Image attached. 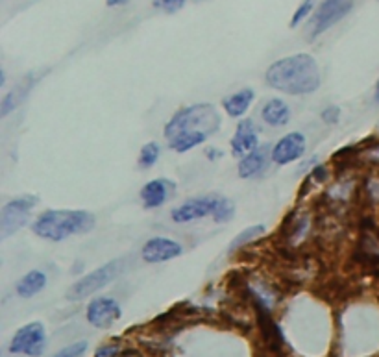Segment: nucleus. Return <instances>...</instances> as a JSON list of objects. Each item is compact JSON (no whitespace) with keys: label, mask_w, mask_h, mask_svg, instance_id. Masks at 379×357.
Wrapping results in <instances>:
<instances>
[{"label":"nucleus","mask_w":379,"mask_h":357,"mask_svg":"<svg viewBox=\"0 0 379 357\" xmlns=\"http://www.w3.org/2000/svg\"><path fill=\"white\" fill-rule=\"evenodd\" d=\"M267 84L287 95H309L320 87V70L309 54L274 61L265 75Z\"/></svg>","instance_id":"f257e3e1"},{"label":"nucleus","mask_w":379,"mask_h":357,"mask_svg":"<svg viewBox=\"0 0 379 357\" xmlns=\"http://www.w3.org/2000/svg\"><path fill=\"white\" fill-rule=\"evenodd\" d=\"M95 228V215L74 209H50L36 218L32 230L46 241H65L70 235L87 233Z\"/></svg>","instance_id":"f03ea898"},{"label":"nucleus","mask_w":379,"mask_h":357,"mask_svg":"<svg viewBox=\"0 0 379 357\" xmlns=\"http://www.w3.org/2000/svg\"><path fill=\"white\" fill-rule=\"evenodd\" d=\"M220 128V115L211 104H194L185 107L172 117L165 128V137L169 141L185 132H200L211 137Z\"/></svg>","instance_id":"7ed1b4c3"},{"label":"nucleus","mask_w":379,"mask_h":357,"mask_svg":"<svg viewBox=\"0 0 379 357\" xmlns=\"http://www.w3.org/2000/svg\"><path fill=\"white\" fill-rule=\"evenodd\" d=\"M122 269H124V263L120 260L110 261V263H106L104 267H100V269L92 270L87 276L80 278L78 282L69 289V294H67V297H69L70 300H83V298H87L92 292L100 291V289H104L106 285H110V283L122 272Z\"/></svg>","instance_id":"20e7f679"},{"label":"nucleus","mask_w":379,"mask_h":357,"mask_svg":"<svg viewBox=\"0 0 379 357\" xmlns=\"http://www.w3.org/2000/svg\"><path fill=\"white\" fill-rule=\"evenodd\" d=\"M37 198L36 196H21L2 208L0 211V233L2 239H8L9 235H14L21 228L26 224L28 217L32 213V209L36 208Z\"/></svg>","instance_id":"39448f33"},{"label":"nucleus","mask_w":379,"mask_h":357,"mask_svg":"<svg viewBox=\"0 0 379 357\" xmlns=\"http://www.w3.org/2000/svg\"><path fill=\"white\" fill-rule=\"evenodd\" d=\"M353 8V0H324L311 23V38H316L342 21Z\"/></svg>","instance_id":"423d86ee"},{"label":"nucleus","mask_w":379,"mask_h":357,"mask_svg":"<svg viewBox=\"0 0 379 357\" xmlns=\"http://www.w3.org/2000/svg\"><path fill=\"white\" fill-rule=\"evenodd\" d=\"M46 344V334L41 322H32L18 329L15 337L11 339L9 352L24 353V356H41Z\"/></svg>","instance_id":"0eeeda50"},{"label":"nucleus","mask_w":379,"mask_h":357,"mask_svg":"<svg viewBox=\"0 0 379 357\" xmlns=\"http://www.w3.org/2000/svg\"><path fill=\"white\" fill-rule=\"evenodd\" d=\"M217 204H218L217 196H202V198L187 200L185 204L172 209V220L178 224H185V223H193V220H198V218L202 217H208V215H211L213 217Z\"/></svg>","instance_id":"6e6552de"},{"label":"nucleus","mask_w":379,"mask_h":357,"mask_svg":"<svg viewBox=\"0 0 379 357\" xmlns=\"http://www.w3.org/2000/svg\"><path fill=\"white\" fill-rule=\"evenodd\" d=\"M120 315L122 311L119 302L110 297L95 298L87 307V320L95 328H111L120 319Z\"/></svg>","instance_id":"1a4fd4ad"},{"label":"nucleus","mask_w":379,"mask_h":357,"mask_svg":"<svg viewBox=\"0 0 379 357\" xmlns=\"http://www.w3.org/2000/svg\"><path fill=\"white\" fill-rule=\"evenodd\" d=\"M305 144H307L305 137L300 132H292V134L285 135L274 144L272 161L277 165H289V163L300 159L301 154L305 152Z\"/></svg>","instance_id":"9d476101"},{"label":"nucleus","mask_w":379,"mask_h":357,"mask_svg":"<svg viewBox=\"0 0 379 357\" xmlns=\"http://www.w3.org/2000/svg\"><path fill=\"white\" fill-rule=\"evenodd\" d=\"M181 245H178L172 239L166 237H154L150 241L144 243L143 246V260L148 263H163V261L174 260L178 255H181Z\"/></svg>","instance_id":"9b49d317"},{"label":"nucleus","mask_w":379,"mask_h":357,"mask_svg":"<svg viewBox=\"0 0 379 357\" xmlns=\"http://www.w3.org/2000/svg\"><path fill=\"white\" fill-rule=\"evenodd\" d=\"M259 146V134L254 121H240L237 126L235 135L231 137V154L235 158H245L250 152H254Z\"/></svg>","instance_id":"f8f14e48"},{"label":"nucleus","mask_w":379,"mask_h":357,"mask_svg":"<svg viewBox=\"0 0 379 357\" xmlns=\"http://www.w3.org/2000/svg\"><path fill=\"white\" fill-rule=\"evenodd\" d=\"M172 189H174V183L169 180H161L159 178V180L148 181L146 186L141 189V200H143L144 208L154 209L165 204L166 198L171 196Z\"/></svg>","instance_id":"ddd939ff"},{"label":"nucleus","mask_w":379,"mask_h":357,"mask_svg":"<svg viewBox=\"0 0 379 357\" xmlns=\"http://www.w3.org/2000/svg\"><path fill=\"white\" fill-rule=\"evenodd\" d=\"M268 156L272 158V152H270V149H268L267 144L257 146L254 152H250L248 156H245V158L239 161V176L252 178V176H255V174H259V172L267 167Z\"/></svg>","instance_id":"4468645a"},{"label":"nucleus","mask_w":379,"mask_h":357,"mask_svg":"<svg viewBox=\"0 0 379 357\" xmlns=\"http://www.w3.org/2000/svg\"><path fill=\"white\" fill-rule=\"evenodd\" d=\"M261 117L268 126H285L291 121V110L283 100L279 98H272L261 110Z\"/></svg>","instance_id":"2eb2a0df"},{"label":"nucleus","mask_w":379,"mask_h":357,"mask_svg":"<svg viewBox=\"0 0 379 357\" xmlns=\"http://www.w3.org/2000/svg\"><path fill=\"white\" fill-rule=\"evenodd\" d=\"M46 287V276L39 270H32L26 276L18 279L17 283V294L21 298H32L37 292H41Z\"/></svg>","instance_id":"dca6fc26"},{"label":"nucleus","mask_w":379,"mask_h":357,"mask_svg":"<svg viewBox=\"0 0 379 357\" xmlns=\"http://www.w3.org/2000/svg\"><path fill=\"white\" fill-rule=\"evenodd\" d=\"M252 100H254V91L242 89V91H237L224 100V110L230 117H240L248 112Z\"/></svg>","instance_id":"f3484780"},{"label":"nucleus","mask_w":379,"mask_h":357,"mask_svg":"<svg viewBox=\"0 0 379 357\" xmlns=\"http://www.w3.org/2000/svg\"><path fill=\"white\" fill-rule=\"evenodd\" d=\"M32 80L28 78L24 84H21L18 87H15L11 93H8L4 97V100H2V104H0V115L6 117L8 113H11L15 110V107L18 106V104L23 102L24 98H26V95L30 93V89H32Z\"/></svg>","instance_id":"a211bd4d"},{"label":"nucleus","mask_w":379,"mask_h":357,"mask_svg":"<svg viewBox=\"0 0 379 357\" xmlns=\"http://www.w3.org/2000/svg\"><path fill=\"white\" fill-rule=\"evenodd\" d=\"M208 137L209 135L200 134V132H185V134H180V135H176V137H172L169 143H171L172 150L183 154V152H187V150L202 144L203 141L208 139Z\"/></svg>","instance_id":"6ab92c4d"},{"label":"nucleus","mask_w":379,"mask_h":357,"mask_svg":"<svg viewBox=\"0 0 379 357\" xmlns=\"http://www.w3.org/2000/svg\"><path fill=\"white\" fill-rule=\"evenodd\" d=\"M263 233H265V226H261V224H255V226L246 228V230H242V232H240L239 235L233 239V241H231L230 252L239 250V248H242L245 245L252 243L254 239H257L259 235H263Z\"/></svg>","instance_id":"aec40b11"},{"label":"nucleus","mask_w":379,"mask_h":357,"mask_svg":"<svg viewBox=\"0 0 379 357\" xmlns=\"http://www.w3.org/2000/svg\"><path fill=\"white\" fill-rule=\"evenodd\" d=\"M157 158H159V144L157 143H148L141 149L139 154V167L141 169H150L156 165Z\"/></svg>","instance_id":"412c9836"},{"label":"nucleus","mask_w":379,"mask_h":357,"mask_svg":"<svg viewBox=\"0 0 379 357\" xmlns=\"http://www.w3.org/2000/svg\"><path fill=\"white\" fill-rule=\"evenodd\" d=\"M233 213H235V206L231 204V200L218 198V204L217 208H215L213 218H215V223H230Z\"/></svg>","instance_id":"4be33fe9"},{"label":"nucleus","mask_w":379,"mask_h":357,"mask_svg":"<svg viewBox=\"0 0 379 357\" xmlns=\"http://www.w3.org/2000/svg\"><path fill=\"white\" fill-rule=\"evenodd\" d=\"M314 2H316V0H304V2H301L300 8L294 11V15H292L291 28H296V26L301 23V21H305L307 17H309L311 11L314 10Z\"/></svg>","instance_id":"5701e85b"},{"label":"nucleus","mask_w":379,"mask_h":357,"mask_svg":"<svg viewBox=\"0 0 379 357\" xmlns=\"http://www.w3.org/2000/svg\"><path fill=\"white\" fill-rule=\"evenodd\" d=\"M85 350H87V343H85V341H80V343H74L70 344V346L63 348L61 352H58L52 357H82Z\"/></svg>","instance_id":"b1692460"},{"label":"nucleus","mask_w":379,"mask_h":357,"mask_svg":"<svg viewBox=\"0 0 379 357\" xmlns=\"http://www.w3.org/2000/svg\"><path fill=\"white\" fill-rule=\"evenodd\" d=\"M185 2L187 0H154V6L157 10L166 11V14H176V11L183 8Z\"/></svg>","instance_id":"393cba45"},{"label":"nucleus","mask_w":379,"mask_h":357,"mask_svg":"<svg viewBox=\"0 0 379 357\" xmlns=\"http://www.w3.org/2000/svg\"><path fill=\"white\" fill-rule=\"evenodd\" d=\"M322 119L328 122V124H335V122H338V119H341V110L335 106L326 107L322 112Z\"/></svg>","instance_id":"a878e982"},{"label":"nucleus","mask_w":379,"mask_h":357,"mask_svg":"<svg viewBox=\"0 0 379 357\" xmlns=\"http://www.w3.org/2000/svg\"><path fill=\"white\" fill-rule=\"evenodd\" d=\"M117 353H119V346H102L98 348L97 353H95V357H115Z\"/></svg>","instance_id":"bb28decb"},{"label":"nucleus","mask_w":379,"mask_h":357,"mask_svg":"<svg viewBox=\"0 0 379 357\" xmlns=\"http://www.w3.org/2000/svg\"><path fill=\"white\" fill-rule=\"evenodd\" d=\"M106 2H107V6H111V8H113V6L128 4V0H106Z\"/></svg>","instance_id":"cd10ccee"},{"label":"nucleus","mask_w":379,"mask_h":357,"mask_svg":"<svg viewBox=\"0 0 379 357\" xmlns=\"http://www.w3.org/2000/svg\"><path fill=\"white\" fill-rule=\"evenodd\" d=\"M375 100L379 102V80H378V85H375Z\"/></svg>","instance_id":"c85d7f7f"}]
</instances>
